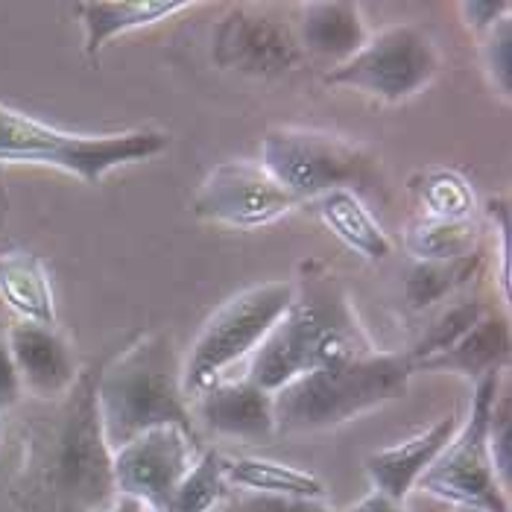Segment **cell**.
I'll return each instance as SVG.
<instances>
[{"instance_id": "f1b7e54d", "label": "cell", "mask_w": 512, "mask_h": 512, "mask_svg": "<svg viewBox=\"0 0 512 512\" xmlns=\"http://www.w3.org/2000/svg\"><path fill=\"white\" fill-rule=\"evenodd\" d=\"M223 512H334L325 501L314 498H290V495H258L237 492L220 504Z\"/></svg>"}, {"instance_id": "603a6c76", "label": "cell", "mask_w": 512, "mask_h": 512, "mask_svg": "<svg viewBox=\"0 0 512 512\" xmlns=\"http://www.w3.org/2000/svg\"><path fill=\"white\" fill-rule=\"evenodd\" d=\"M486 270V252L483 246L457 261H439V264H413V270L407 273L404 281V299L413 311H425L434 308L439 302H445L448 296H454L457 290H463L466 284H472L474 278Z\"/></svg>"}, {"instance_id": "2e32d148", "label": "cell", "mask_w": 512, "mask_h": 512, "mask_svg": "<svg viewBox=\"0 0 512 512\" xmlns=\"http://www.w3.org/2000/svg\"><path fill=\"white\" fill-rule=\"evenodd\" d=\"M296 39L305 56L322 59L331 68L349 62L366 44L369 33L360 15V6L352 0H311L299 6V21L293 24Z\"/></svg>"}, {"instance_id": "1f68e13d", "label": "cell", "mask_w": 512, "mask_h": 512, "mask_svg": "<svg viewBox=\"0 0 512 512\" xmlns=\"http://www.w3.org/2000/svg\"><path fill=\"white\" fill-rule=\"evenodd\" d=\"M21 381H18V372H15V363H12V352H9V343H6V334H0V410H9L21 401Z\"/></svg>"}, {"instance_id": "ba28073f", "label": "cell", "mask_w": 512, "mask_h": 512, "mask_svg": "<svg viewBox=\"0 0 512 512\" xmlns=\"http://www.w3.org/2000/svg\"><path fill=\"white\" fill-rule=\"evenodd\" d=\"M501 393V375L472 384V407L460 431L445 445L434 466L422 474L419 489L451 507L510 512V492L501 486L489 451V413Z\"/></svg>"}, {"instance_id": "52a82bcc", "label": "cell", "mask_w": 512, "mask_h": 512, "mask_svg": "<svg viewBox=\"0 0 512 512\" xmlns=\"http://www.w3.org/2000/svg\"><path fill=\"white\" fill-rule=\"evenodd\" d=\"M290 299H293L290 278H276L246 287L229 302H223L205 319L202 331L182 363L185 395L197 398L211 384L223 381V375L243 357L255 355L258 346L278 325V319L284 316Z\"/></svg>"}, {"instance_id": "e575fe53", "label": "cell", "mask_w": 512, "mask_h": 512, "mask_svg": "<svg viewBox=\"0 0 512 512\" xmlns=\"http://www.w3.org/2000/svg\"><path fill=\"white\" fill-rule=\"evenodd\" d=\"M454 512H480V510H469V507H454Z\"/></svg>"}, {"instance_id": "e0dca14e", "label": "cell", "mask_w": 512, "mask_h": 512, "mask_svg": "<svg viewBox=\"0 0 512 512\" xmlns=\"http://www.w3.org/2000/svg\"><path fill=\"white\" fill-rule=\"evenodd\" d=\"M510 349V314L486 311L448 352L419 363L416 372H451L477 384L510 366Z\"/></svg>"}, {"instance_id": "836d02e7", "label": "cell", "mask_w": 512, "mask_h": 512, "mask_svg": "<svg viewBox=\"0 0 512 512\" xmlns=\"http://www.w3.org/2000/svg\"><path fill=\"white\" fill-rule=\"evenodd\" d=\"M103 512H150L141 501H135V498H126V495H118L109 507Z\"/></svg>"}, {"instance_id": "7a4b0ae2", "label": "cell", "mask_w": 512, "mask_h": 512, "mask_svg": "<svg viewBox=\"0 0 512 512\" xmlns=\"http://www.w3.org/2000/svg\"><path fill=\"white\" fill-rule=\"evenodd\" d=\"M97 407L112 451L164 425L197 439L191 398L182 387V357L164 331L141 334L100 363Z\"/></svg>"}, {"instance_id": "8992f818", "label": "cell", "mask_w": 512, "mask_h": 512, "mask_svg": "<svg viewBox=\"0 0 512 512\" xmlns=\"http://www.w3.org/2000/svg\"><path fill=\"white\" fill-rule=\"evenodd\" d=\"M170 135L161 129H126L109 135L65 132L0 103V164H39L77 176L97 188L112 170L161 156Z\"/></svg>"}, {"instance_id": "9a60e30c", "label": "cell", "mask_w": 512, "mask_h": 512, "mask_svg": "<svg viewBox=\"0 0 512 512\" xmlns=\"http://www.w3.org/2000/svg\"><path fill=\"white\" fill-rule=\"evenodd\" d=\"M460 413L451 410L434 422L428 431L410 436L398 445L381 448L363 460V469L369 474V483L375 492L390 495L393 501H407V495L419 486L422 474L434 466V460L445 451V445L460 431Z\"/></svg>"}, {"instance_id": "484cf974", "label": "cell", "mask_w": 512, "mask_h": 512, "mask_svg": "<svg viewBox=\"0 0 512 512\" xmlns=\"http://www.w3.org/2000/svg\"><path fill=\"white\" fill-rule=\"evenodd\" d=\"M483 314H486V305H483L480 296L460 299V302L442 308V311L434 316V322L428 325L425 337L416 343V349L407 352L410 360H413V369H416L419 363L431 360V357L448 352V349H451V346H454V343H457V340H460Z\"/></svg>"}, {"instance_id": "d590c367", "label": "cell", "mask_w": 512, "mask_h": 512, "mask_svg": "<svg viewBox=\"0 0 512 512\" xmlns=\"http://www.w3.org/2000/svg\"><path fill=\"white\" fill-rule=\"evenodd\" d=\"M214 512H223V510H214Z\"/></svg>"}, {"instance_id": "3957f363", "label": "cell", "mask_w": 512, "mask_h": 512, "mask_svg": "<svg viewBox=\"0 0 512 512\" xmlns=\"http://www.w3.org/2000/svg\"><path fill=\"white\" fill-rule=\"evenodd\" d=\"M100 366L79 372L33 439V454L44 486L74 512H103L115 498V451L103 434L97 407Z\"/></svg>"}, {"instance_id": "ac0fdd59", "label": "cell", "mask_w": 512, "mask_h": 512, "mask_svg": "<svg viewBox=\"0 0 512 512\" xmlns=\"http://www.w3.org/2000/svg\"><path fill=\"white\" fill-rule=\"evenodd\" d=\"M191 0H91L77 3V18L82 24V50L88 59H97L100 50L123 33L153 27L170 21L179 12L194 9Z\"/></svg>"}, {"instance_id": "5bb4252c", "label": "cell", "mask_w": 512, "mask_h": 512, "mask_svg": "<svg viewBox=\"0 0 512 512\" xmlns=\"http://www.w3.org/2000/svg\"><path fill=\"white\" fill-rule=\"evenodd\" d=\"M202 422L214 436L264 442L276 436L273 393L261 390L246 375L240 381H217L197 395L194 422Z\"/></svg>"}, {"instance_id": "5b68a950", "label": "cell", "mask_w": 512, "mask_h": 512, "mask_svg": "<svg viewBox=\"0 0 512 512\" xmlns=\"http://www.w3.org/2000/svg\"><path fill=\"white\" fill-rule=\"evenodd\" d=\"M261 164L302 205L331 191H352L363 199H387L381 153L325 129L276 126L261 138Z\"/></svg>"}, {"instance_id": "4dcf8cb0", "label": "cell", "mask_w": 512, "mask_h": 512, "mask_svg": "<svg viewBox=\"0 0 512 512\" xmlns=\"http://www.w3.org/2000/svg\"><path fill=\"white\" fill-rule=\"evenodd\" d=\"M486 214L495 220V232L501 237V273H498V281L504 287V302H507L510 299V202H507V197L489 199Z\"/></svg>"}, {"instance_id": "9c48e42d", "label": "cell", "mask_w": 512, "mask_h": 512, "mask_svg": "<svg viewBox=\"0 0 512 512\" xmlns=\"http://www.w3.org/2000/svg\"><path fill=\"white\" fill-rule=\"evenodd\" d=\"M442 68L436 41L416 24H390L369 36L355 56L325 74V85L404 103L422 94Z\"/></svg>"}, {"instance_id": "6da1fadb", "label": "cell", "mask_w": 512, "mask_h": 512, "mask_svg": "<svg viewBox=\"0 0 512 512\" xmlns=\"http://www.w3.org/2000/svg\"><path fill=\"white\" fill-rule=\"evenodd\" d=\"M290 284L293 299L270 337L249 357L246 372L249 381L273 395L305 372L343 366L378 352L331 264L305 258L296 264Z\"/></svg>"}, {"instance_id": "44dd1931", "label": "cell", "mask_w": 512, "mask_h": 512, "mask_svg": "<svg viewBox=\"0 0 512 512\" xmlns=\"http://www.w3.org/2000/svg\"><path fill=\"white\" fill-rule=\"evenodd\" d=\"M226 486L237 492H258V495H290V498H314L325 501L328 489L314 472L264 460V457H237L223 463Z\"/></svg>"}, {"instance_id": "8fae6325", "label": "cell", "mask_w": 512, "mask_h": 512, "mask_svg": "<svg viewBox=\"0 0 512 512\" xmlns=\"http://www.w3.org/2000/svg\"><path fill=\"white\" fill-rule=\"evenodd\" d=\"M302 202L264 170L261 161L235 158L217 164L191 199V214L205 223L255 232L273 226Z\"/></svg>"}, {"instance_id": "7402d4cb", "label": "cell", "mask_w": 512, "mask_h": 512, "mask_svg": "<svg viewBox=\"0 0 512 512\" xmlns=\"http://www.w3.org/2000/svg\"><path fill=\"white\" fill-rule=\"evenodd\" d=\"M404 249L416 264L457 261L480 249V223L416 217L404 229Z\"/></svg>"}, {"instance_id": "83f0119b", "label": "cell", "mask_w": 512, "mask_h": 512, "mask_svg": "<svg viewBox=\"0 0 512 512\" xmlns=\"http://www.w3.org/2000/svg\"><path fill=\"white\" fill-rule=\"evenodd\" d=\"M489 451H492V463L495 474L501 480V486L510 492L512 486V398L507 390H501L492 413H489Z\"/></svg>"}, {"instance_id": "d6a6232c", "label": "cell", "mask_w": 512, "mask_h": 512, "mask_svg": "<svg viewBox=\"0 0 512 512\" xmlns=\"http://www.w3.org/2000/svg\"><path fill=\"white\" fill-rule=\"evenodd\" d=\"M343 512H407L404 510V504L401 501H393L390 495H384V492H369V495H363L357 504H352L349 510Z\"/></svg>"}, {"instance_id": "d6986e66", "label": "cell", "mask_w": 512, "mask_h": 512, "mask_svg": "<svg viewBox=\"0 0 512 512\" xmlns=\"http://www.w3.org/2000/svg\"><path fill=\"white\" fill-rule=\"evenodd\" d=\"M316 211L319 223L337 237L343 246L357 252L369 264H381L393 255V240L372 214V208L352 191H331L314 202H308Z\"/></svg>"}, {"instance_id": "f546056e", "label": "cell", "mask_w": 512, "mask_h": 512, "mask_svg": "<svg viewBox=\"0 0 512 512\" xmlns=\"http://www.w3.org/2000/svg\"><path fill=\"white\" fill-rule=\"evenodd\" d=\"M512 15L510 0H466L460 3V18L463 24L477 33V36H486L489 30H495L501 21H507Z\"/></svg>"}, {"instance_id": "ffe728a7", "label": "cell", "mask_w": 512, "mask_h": 512, "mask_svg": "<svg viewBox=\"0 0 512 512\" xmlns=\"http://www.w3.org/2000/svg\"><path fill=\"white\" fill-rule=\"evenodd\" d=\"M0 299L18 314V322L56 325L53 281L44 261L33 252L0 255Z\"/></svg>"}, {"instance_id": "30bf717a", "label": "cell", "mask_w": 512, "mask_h": 512, "mask_svg": "<svg viewBox=\"0 0 512 512\" xmlns=\"http://www.w3.org/2000/svg\"><path fill=\"white\" fill-rule=\"evenodd\" d=\"M211 59L220 71L249 79L287 77L308 62L293 24L255 3L229 6L214 24Z\"/></svg>"}, {"instance_id": "4fadbf2b", "label": "cell", "mask_w": 512, "mask_h": 512, "mask_svg": "<svg viewBox=\"0 0 512 512\" xmlns=\"http://www.w3.org/2000/svg\"><path fill=\"white\" fill-rule=\"evenodd\" d=\"M21 390L41 401H59L79 378L77 355L56 325L15 322L6 331Z\"/></svg>"}, {"instance_id": "277c9868", "label": "cell", "mask_w": 512, "mask_h": 512, "mask_svg": "<svg viewBox=\"0 0 512 512\" xmlns=\"http://www.w3.org/2000/svg\"><path fill=\"white\" fill-rule=\"evenodd\" d=\"M413 360L404 352H372L343 366L299 375L273 395L276 434H319L404 398Z\"/></svg>"}, {"instance_id": "cb8c5ba5", "label": "cell", "mask_w": 512, "mask_h": 512, "mask_svg": "<svg viewBox=\"0 0 512 512\" xmlns=\"http://www.w3.org/2000/svg\"><path fill=\"white\" fill-rule=\"evenodd\" d=\"M410 194L416 197L422 217L431 220H472L477 199L463 173L451 167H431L410 179Z\"/></svg>"}, {"instance_id": "4316f807", "label": "cell", "mask_w": 512, "mask_h": 512, "mask_svg": "<svg viewBox=\"0 0 512 512\" xmlns=\"http://www.w3.org/2000/svg\"><path fill=\"white\" fill-rule=\"evenodd\" d=\"M480 59L483 68L489 74L492 88L510 100L512 97V18L501 21L495 30H489L483 36V47H480Z\"/></svg>"}, {"instance_id": "d4e9b609", "label": "cell", "mask_w": 512, "mask_h": 512, "mask_svg": "<svg viewBox=\"0 0 512 512\" xmlns=\"http://www.w3.org/2000/svg\"><path fill=\"white\" fill-rule=\"evenodd\" d=\"M226 457L217 448L202 451L191 472L185 474V480L179 483L170 512H214L220 510V504L229 498V486H226V474H223Z\"/></svg>"}, {"instance_id": "7c38bea8", "label": "cell", "mask_w": 512, "mask_h": 512, "mask_svg": "<svg viewBox=\"0 0 512 512\" xmlns=\"http://www.w3.org/2000/svg\"><path fill=\"white\" fill-rule=\"evenodd\" d=\"M197 460V439L164 425L115 448V489L150 512H170L173 495Z\"/></svg>"}]
</instances>
